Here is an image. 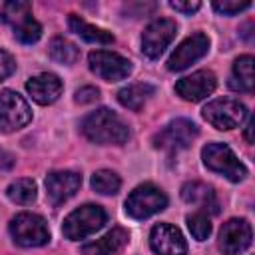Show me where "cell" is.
Here are the masks:
<instances>
[{
	"label": "cell",
	"instance_id": "6da1fadb",
	"mask_svg": "<svg viewBox=\"0 0 255 255\" xmlns=\"http://www.w3.org/2000/svg\"><path fill=\"white\" fill-rule=\"evenodd\" d=\"M80 129L92 143L98 145H122L129 137V129L124 120L108 108H100L88 114L82 120Z\"/></svg>",
	"mask_w": 255,
	"mask_h": 255
},
{
	"label": "cell",
	"instance_id": "7a4b0ae2",
	"mask_svg": "<svg viewBox=\"0 0 255 255\" xmlns=\"http://www.w3.org/2000/svg\"><path fill=\"white\" fill-rule=\"evenodd\" d=\"M108 221V213L104 211V207L96 205V203H86L80 205L78 209H74L62 225V233L66 239L70 241H80L90 237L92 233L100 231Z\"/></svg>",
	"mask_w": 255,
	"mask_h": 255
},
{
	"label": "cell",
	"instance_id": "3957f363",
	"mask_svg": "<svg viewBox=\"0 0 255 255\" xmlns=\"http://www.w3.org/2000/svg\"><path fill=\"white\" fill-rule=\"evenodd\" d=\"M2 20L12 28L16 40L22 44H34L42 36V26L32 18V4L22 0H10L0 10Z\"/></svg>",
	"mask_w": 255,
	"mask_h": 255
},
{
	"label": "cell",
	"instance_id": "277c9868",
	"mask_svg": "<svg viewBox=\"0 0 255 255\" xmlns=\"http://www.w3.org/2000/svg\"><path fill=\"white\" fill-rule=\"evenodd\" d=\"M201 159L207 169L225 175L229 181H243L247 177V167L237 159L233 149L225 143L211 141L201 149Z\"/></svg>",
	"mask_w": 255,
	"mask_h": 255
},
{
	"label": "cell",
	"instance_id": "5b68a950",
	"mask_svg": "<svg viewBox=\"0 0 255 255\" xmlns=\"http://www.w3.org/2000/svg\"><path fill=\"white\" fill-rule=\"evenodd\" d=\"M10 235L20 247H40L50 241V229L42 215L22 211L10 221Z\"/></svg>",
	"mask_w": 255,
	"mask_h": 255
},
{
	"label": "cell",
	"instance_id": "8992f818",
	"mask_svg": "<svg viewBox=\"0 0 255 255\" xmlns=\"http://www.w3.org/2000/svg\"><path fill=\"white\" fill-rule=\"evenodd\" d=\"M167 207V195L153 183L137 185L126 199V213L133 219H145Z\"/></svg>",
	"mask_w": 255,
	"mask_h": 255
},
{
	"label": "cell",
	"instance_id": "52a82bcc",
	"mask_svg": "<svg viewBox=\"0 0 255 255\" xmlns=\"http://www.w3.org/2000/svg\"><path fill=\"white\" fill-rule=\"evenodd\" d=\"M247 108L233 98L213 100L203 108V118L217 129H233L239 128L247 120Z\"/></svg>",
	"mask_w": 255,
	"mask_h": 255
},
{
	"label": "cell",
	"instance_id": "ba28073f",
	"mask_svg": "<svg viewBox=\"0 0 255 255\" xmlns=\"http://www.w3.org/2000/svg\"><path fill=\"white\" fill-rule=\"evenodd\" d=\"M199 129L191 120L177 118L165 124L155 135H153V145L165 151H179L191 145V141L197 137Z\"/></svg>",
	"mask_w": 255,
	"mask_h": 255
},
{
	"label": "cell",
	"instance_id": "9c48e42d",
	"mask_svg": "<svg viewBox=\"0 0 255 255\" xmlns=\"http://www.w3.org/2000/svg\"><path fill=\"white\" fill-rule=\"evenodd\" d=\"M32 120V110L28 102L14 90L0 92V129L16 131L28 126Z\"/></svg>",
	"mask_w": 255,
	"mask_h": 255
},
{
	"label": "cell",
	"instance_id": "30bf717a",
	"mask_svg": "<svg viewBox=\"0 0 255 255\" xmlns=\"http://www.w3.org/2000/svg\"><path fill=\"white\" fill-rule=\"evenodd\" d=\"M90 70L106 82H120L131 74V62L118 52L94 50L88 54Z\"/></svg>",
	"mask_w": 255,
	"mask_h": 255
},
{
	"label": "cell",
	"instance_id": "8fae6325",
	"mask_svg": "<svg viewBox=\"0 0 255 255\" xmlns=\"http://www.w3.org/2000/svg\"><path fill=\"white\" fill-rule=\"evenodd\" d=\"M175 32H177V26L169 18H157L149 22L141 34V52L149 60L159 58L175 38Z\"/></svg>",
	"mask_w": 255,
	"mask_h": 255
},
{
	"label": "cell",
	"instance_id": "7c38bea8",
	"mask_svg": "<svg viewBox=\"0 0 255 255\" xmlns=\"http://www.w3.org/2000/svg\"><path fill=\"white\" fill-rule=\"evenodd\" d=\"M209 50V38L203 32H195L191 36H187L169 56L167 60V70L171 72H181L185 68H189L193 62L201 60Z\"/></svg>",
	"mask_w": 255,
	"mask_h": 255
},
{
	"label": "cell",
	"instance_id": "4fadbf2b",
	"mask_svg": "<svg viewBox=\"0 0 255 255\" xmlns=\"http://www.w3.org/2000/svg\"><path fill=\"white\" fill-rule=\"evenodd\" d=\"M217 88V78L211 70H197L191 76L177 80L175 94L185 102H201Z\"/></svg>",
	"mask_w": 255,
	"mask_h": 255
},
{
	"label": "cell",
	"instance_id": "5bb4252c",
	"mask_svg": "<svg viewBox=\"0 0 255 255\" xmlns=\"http://www.w3.org/2000/svg\"><path fill=\"white\" fill-rule=\"evenodd\" d=\"M82 185V175L72 169H60L52 171L46 177V195L52 205H62L70 197L76 195V191Z\"/></svg>",
	"mask_w": 255,
	"mask_h": 255
},
{
	"label": "cell",
	"instance_id": "9a60e30c",
	"mask_svg": "<svg viewBox=\"0 0 255 255\" xmlns=\"http://www.w3.org/2000/svg\"><path fill=\"white\" fill-rule=\"evenodd\" d=\"M253 239V231L247 219H229L219 231V249L225 255L243 253Z\"/></svg>",
	"mask_w": 255,
	"mask_h": 255
},
{
	"label": "cell",
	"instance_id": "2e32d148",
	"mask_svg": "<svg viewBox=\"0 0 255 255\" xmlns=\"http://www.w3.org/2000/svg\"><path fill=\"white\" fill-rule=\"evenodd\" d=\"M149 245L155 255H185L187 251L183 233L169 223H157L151 227Z\"/></svg>",
	"mask_w": 255,
	"mask_h": 255
},
{
	"label": "cell",
	"instance_id": "e0dca14e",
	"mask_svg": "<svg viewBox=\"0 0 255 255\" xmlns=\"http://www.w3.org/2000/svg\"><path fill=\"white\" fill-rule=\"evenodd\" d=\"M26 90H28V94L32 96V100L36 104L48 106V104H54L62 96L64 84L56 74L44 72V74H38V76L30 78L26 82Z\"/></svg>",
	"mask_w": 255,
	"mask_h": 255
},
{
	"label": "cell",
	"instance_id": "ac0fdd59",
	"mask_svg": "<svg viewBox=\"0 0 255 255\" xmlns=\"http://www.w3.org/2000/svg\"><path fill=\"white\" fill-rule=\"evenodd\" d=\"M129 241V235L126 229L122 227H114L112 231H108L104 237L86 243L82 247V255H114L118 253L126 243Z\"/></svg>",
	"mask_w": 255,
	"mask_h": 255
},
{
	"label": "cell",
	"instance_id": "d6986e66",
	"mask_svg": "<svg viewBox=\"0 0 255 255\" xmlns=\"http://www.w3.org/2000/svg\"><path fill=\"white\" fill-rule=\"evenodd\" d=\"M181 199L185 203H191V205H197L201 209H209L211 213H219V203L215 199V191L213 187L201 183V181H187L183 187H181Z\"/></svg>",
	"mask_w": 255,
	"mask_h": 255
},
{
	"label": "cell",
	"instance_id": "ffe728a7",
	"mask_svg": "<svg viewBox=\"0 0 255 255\" xmlns=\"http://www.w3.org/2000/svg\"><path fill=\"white\" fill-rule=\"evenodd\" d=\"M68 26L74 34H78L82 40L86 42H92V44H112L114 42V36L112 32L104 30V28H98L94 24H88L84 18H80L78 14H70L68 16Z\"/></svg>",
	"mask_w": 255,
	"mask_h": 255
},
{
	"label": "cell",
	"instance_id": "44dd1931",
	"mask_svg": "<svg viewBox=\"0 0 255 255\" xmlns=\"http://www.w3.org/2000/svg\"><path fill=\"white\" fill-rule=\"evenodd\" d=\"M153 92H155V88L151 84H143V82L129 84L118 92V102L128 110L139 112L143 108V104L153 96Z\"/></svg>",
	"mask_w": 255,
	"mask_h": 255
},
{
	"label": "cell",
	"instance_id": "7402d4cb",
	"mask_svg": "<svg viewBox=\"0 0 255 255\" xmlns=\"http://www.w3.org/2000/svg\"><path fill=\"white\" fill-rule=\"evenodd\" d=\"M229 88L235 92H251L253 90V56L245 54L233 62Z\"/></svg>",
	"mask_w": 255,
	"mask_h": 255
},
{
	"label": "cell",
	"instance_id": "603a6c76",
	"mask_svg": "<svg viewBox=\"0 0 255 255\" xmlns=\"http://www.w3.org/2000/svg\"><path fill=\"white\" fill-rule=\"evenodd\" d=\"M6 195L10 201L18 203V205H30L32 201H36V195H38V187H36V181L30 179V177H22V179H16L8 185L6 189Z\"/></svg>",
	"mask_w": 255,
	"mask_h": 255
},
{
	"label": "cell",
	"instance_id": "cb8c5ba5",
	"mask_svg": "<svg viewBox=\"0 0 255 255\" xmlns=\"http://www.w3.org/2000/svg\"><path fill=\"white\" fill-rule=\"evenodd\" d=\"M48 50H50V58H52L54 62H58V64H64V66H72V64L78 62V58H80L78 46L72 44L70 40L62 38V36L54 38V40L50 42V48H48Z\"/></svg>",
	"mask_w": 255,
	"mask_h": 255
},
{
	"label": "cell",
	"instance_id": "d4e9b609",
	"mask_svg": "<svg viewBox=\"0 0 255 255\" xmlns=\"http://www.w3.org/2000/svg\"><path fill=\"white\" fill-rule=\"evenodd\" d=\"M92 187L102 195H116L122 187V179L112 169H98L92 175Z\"/></svg>",
	"mask_w": 255,
	"mask_h": 255
},
{
	"label": "cell",
	"instance_id": "484cf974",
	"mask_svg": "<svg viewBox=\"0 0 255 255\" xmlns=\"http://www.w3.org/2000/svg\"><path fill=\"white\" fill-rule=\"evenodd\" d=\"M187 227H189L193 239H197V241H205L211 233V221L205 211H195V213L187 215Z\"/></svg>",
	"mask_w": 255,
	"mask_h": 255
},
{
	"label": "cell",
	"instance_id": "4316f807",
	"mask_svg": "<svg viewBox=\"0 0 255 255\" xmlns=\"http://www.w3.org/2000/svg\"><path fill=\"white\" fill-rule=\"evenodd\" d=\"M251 6V2H239V0H217V2H213V10L215 12H219V14H223V16H235V14H239V12H243V10H247Z\"/></svg>",
	"mask_w": 255,
	"mask_h": 255
},
{
	"label": "cell",
	"instance_id": "83f0119b",
	"mask_svg": "<svg viewBox=\"0 0 255 255\" xmlns=\"http://www.w3.org/2000/svg\"><path fill=\"white\" fill-rule=\"evenodd\" d=\"M14 70H16V62H14V58H12L6 50L0 48V82H4L8 76H12Z\"/></svg>",
	"mask_w": 255,
	"mask_h": 255
},
{
	"label": "cell",
	"instance_id": "f1b7e54d",
	"mask_svg": "<svg viewBox=\"0 0 255 255\" xmlns=\"http://www.w3.org/2000/svg\"><path fill=\"white\" fill-rule=\"evenodd\" d=\"M100 98V90L98 88H94V86H84V88H80L78 92H76V102L78 104H92V102H96Z\"/></svg>",
	"mask_w": 255,
	"mask_h": 255
},
{
	"label": "cell",
	"instance_id": "f546056e",
	"mask_svg": "<svg viewBox=\"0 0 255 255\" xmlns=\"http://www.w3.org/2000/svg\"><path fill=\"white\" fill-rule=\"evenodd\" d=\"M169 6L173 8V10H177V12H183V14H193V12H197L199 8H201V2H197V0H187V2H179V0H173V2H169Z\"/></svg>",
	"mask_w": 255,
	"mask_h": 255
},
{
	"label": "cell",
	"instance_id": "4dcf8cb0",
	"mask_svg": "<svg viewBox=\"0 0 255 255\" xmlns=\"http://www.w3.org/2000/svg\"><path fill=\"white\" fill-rule=\"evenodd\" d=\"M253 126H255L253 116H247V126H245V139H247V143H253Z\"/></svg>",
	"mask_w": 255,
	"mask_h": 255
}]
</instances>
